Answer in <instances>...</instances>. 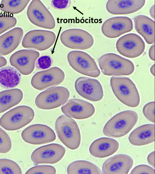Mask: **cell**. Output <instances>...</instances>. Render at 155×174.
I'll return each instance as SVG.
<instances>
[{"mask_svg": "<svg viewBox=\"0 0 155 174\" xmlns=\"http://www.w3.org/2000/svg\"><path fill=\"white\" fill-rule=\"evenodd\" d=\"M66 152L65 148L58 144L52 143L43 146L35 150L31 159L36 164H54L60 161Z\"/></svg>", "mask_w": 155, "mask_h": 174, "instance_id": "cell-13", "label": "cell"}, {"mask_svg": "<svg viewBox=\"0 0 155 174\" xmlns=\"http://www.w3.org/2000/svg\"><path fill=\"white\" fill-rule=\"evenodd\" d=\"M133 23L130 18L125 16H117L109 18L102 24L101 31L106 37L115 38L131 31Z\"/></svg>", "mask_w": 155, "mask_h": 174, "instance_id": "cell-17", "label": "cell"}, {"mask_svg": "<svg viewBox=\"0 0 155 174\" xmlns=\"http://www.w3.org/2000/svg\"><path fill=\"white\" fill-rule=\"evenodd\" d=\"M98 64L102 73L105 75H129L134 70V66L130 60L117 54H104L98 59Z\"/></svg>", "mask_w": 155, "mask_h": 174, "instance_id": "cell-4", "label": "cell"}, {"mask_svg": "<svg viewBox=\"0 0 155 174\" xmlns=\"http://www.w3.org/2000/svg\"><path fill=\"white\" fill-rule=\"evenodd\" d=\"M70 96L68 90L61 86L48 88L39 93L35 100L37 107L41 109L56 108L65 103Z\"/></svg>", "mask_w": 155, "mask_h": 174, "instance_id": "cell-6", "label": "cell"}, {"mask_svg": "<svg viewBox=\"0 0 155 174\" xmlns=\"http://www.w3.org/2000/svg\"><path fill=\"white\" fill-rule=\"evenodd\" d=\"M110 85L115 96L122 103L131 107L139 104L140 96L135 84L129 78L125 77H112Z\"/></svg>", "mask_w": 155, "mask_h": 174, "instance_id": "cell-3", "label": "cell"}, {"mask_svg": "<svg viewBox=\"0 0 155 174\" xmlns=\"http://www.w3.org/2000/svg\"><path fill=\"white\" fill-rule=\"evenodd\" d=\"M65 74L60 68L54 67L38 72L32 77L31 83L32 87L39 90L58 85L64 80Z\"/></svg>", "mask_w": 155, "mask_h": 174, "instance_id": "cell-15", "label": "cell"}, {"mask_svg": "<svg viewBox=\"0 0 155 174\" xmlns=\"http://www.w3.org/2000/svg\"><path fill=\"white\" fill-rule=\"evenodd\" d=\"M21 76L15 68L7 66L0 69V85L5 88H12L19 83Z\"/></svg>", "mask_w": 155, "mask_h": 174, "instance_id": "cell-26", "label": "cell"}, {"mask_svg": "<svg viewBox=\"0 0 155 174\" xmlns=\"http://www.w3.org/2000/svg\"><path fill=\"white\" fill-rule=\"evenodd\" d=\"M67 58L71 67L81 74L94 77H97L100 74L94 59L85 52L71 51L68 53Z\"/></svg>", "mask_w": 155, "mask_h": 174, "instance_id": "cell-7", "label": "cell"}, {"mask_svg": "<svg viewBox=\"0 0 155 174\" xmlns=\"http://www.w3.org/2000/svg\"><path fill=\"white\" fill-rule=\"evenodd\" d=\"M75 88L77 93L82 97L89 100L97 102L104 96L103 89L97 80L86 77H80L76 80Z\"/></svg>", "mask_w": 155, "mask_h": 174, "instance_id": "cell-16", "label": "cell"}, {"mask_svg": "<svg viewBox=\"0 0 155 174\" xmlns=\"http://www.w3.org/2000/svg\"><path fill=\"white\" fill-rule=\"evenodd\" d=\"M134 164L132 158L125 154L116 155L107 159L103 163L102 172L105 174H127Z\"/></svg>", "mask_w": 155, "mask_h": 174, "instance_id": "cell-19", "label": "cell"}, {"mask_svg": "<svg viewBox=\"0 0 155 174\" xmlns=\"http://www.w3.org/2000/svg\"><path fill=\"white\" fill-rule=\"evenodd\" d=\"M12 147V142L6 131L0 127V153H6Z\"/></svg>", "mask_w": 155, "mask_h": 174, "instance_id": "cell-31", "label": "cell"}, {"mask_svg": "<svg viewBox=\"0 0 155 174\" xmlns=\"http://www.w3.org/2000/svg\"><path fill=\"white\" fill-rule=\"evenodd\" d=\"M132 145L140 146L147 145L155 140V125L148 124L137 128L130 134L128 137Z\"/></svg>", "mask_w": 155, "mask_h": 174, "instance_id": "cell-23", "label": "cell"}, {"mask_svg": "<svg viewBox=\"0 0 155 174\" xmlns=\"http://www.w3.org/2000/svg\"><path fill=\"white\" fill-rule=\"evenodd\" d=\"M147 160L149 164L154 168L155 167V153L154 151L151 152L148 155Z\"/></svg>", "mask_w": 155, "mask_h": 174, "instance_id": "cell-37", "label": "cell"}, {"mask_svg": "<svg viewBox=\"0 0 155 174\" xmlns=\"http://www.w3.org/2000/svg\"><path fill=\"white\" fill-rule=\"evenodd\" d=\"M55 126L58 137L66 147L72 150L79 148L81 135L78 126L74 119L61 115L57 119Z\"/></svg>", "mask_w": 155, "mask_h": 174, "instance_id": "cell-2", "label": "cell"}, {"mask_svg": "<svg viewBox=\"0 0 155 174\" xmlns=\"http://www.w3.org/2000/svg\"><path fill=\"white\" fill-rule=\"evenodd\" d=\"M21 28H13L0 36V56L7 55L13 51L20 43L23 35Z\"/></svg>", "mask_w": 155, "mask_h": 174, "instance_id": "cell-22", "label": "cell"}, {"mask_svg": "<svg viewBox=\"0 0 155 174\" xmlns=\"http://www.w3.org/2000/svg\"><path fill=\"white\" fill-rule=\"evenodd\" d=\"M155 102H150L145 104L143 108V112L146 118L150 122L154 123Z\"/></svg>", "mask_w": 155, "mask_h": 174, "instance_id": "cell-33", "label": "cell"}, {"mask_svg": "<svg viewBox=\"0 0 155 174\" xmlns=\"http://www.w3.org/2000/svg\"><path fill=\"white\" fill-rule=\"evenodd\" d=\"M21 136L25 142L33 145L51 143L56 138L55 133L51 128L41 124H34L27 127L21 132Z\"/></svg>", "mask_w": 155, "mask_h": 174, "instance_id": "cell-11", "label": "cell"}, {"mask_svg": "<svg viewBox=\"0 0 155 174\" xmlns=\"http://www.w3.org/2000/svg\"><path fill=\"white\" fill-rule=\"evenodd\" d=\"M71 1L68 0H54L51 2V5L54 8L58 9H63L68 8L71 4Z\"/></svg>", "mask_w": 155, "mask_h": 174, "instance_id": "cell-36", "label": "cell"}, {"mask_svg": "<svg viewBox=\"0 0 155 174\" xmlns=\"http://www.w3.org/2000/svg\"><path fill=\"white\" fill-rule=\"evenodd\" d=\"M61 109L62 112L66 116L78 120L90 118L95 112L94 107L91 103L77 99L69 100Z\"/></svg>", "mask_w": 155, "mask_h": 174, "instance_id": "cell-18", "label": "cell"}, {"mask_svg": "<svg viewBox=\"0 0 155 174\" xmlns=\"http://www.w3.org/2000/svg\"><path fill=\"white\" fill-rule=\"evenodd\" d=\"M154 5H152L150 8L149 13L150 15L152 18L154 19Z\"/></svg>", "mask_w": 155, "mask_h": 174, "instance_id": "cell-40", "label": "cell"}, {"mask_svg": "<svg viewBox=\"0 0 155 174\" xmlns=\"http://www.w3.org/2000/svg\"><path fill=\"white\" fill-rule=\"evenodd\" d=\"M119 144L115 140L103 137L94 140L89 148V152L92 156L103 158L114 154L118 150Z\"/></svg>", "mask_w": 155, "mask_h": 174, "instance_id": "cell-21", "label": "cell"}, {"mask_svg": "<svg viewBox=\"0 0 155 174\" xmlns=\"http://www.w3.org/2000/svg\"><path fill=\"white\" fill-rule=\"evenodd\" d=\"M137 114L134 111L127 110L116 114L104 125V134L108 137L117 138L128 133L134 128L138 120Z\"/></svg>", "mask_w": 155, "mask_h": 174, "instance_id": "cell-1", "label": "cell"}, {"mask_svg": "<svg viewBox=\"0 0 155 174\" xmlns=\"http://www.w3.org/2000/svg\"><path fill=\"white\" fill-rule=\"evenodd\" d=\"M23 96L22 91L15 88L0 92V113H3L17 105Z\"/></svg>", "mask_w": 155, "mask_h": 174, "instance_id": "cell-25", "label": "cell"}, {"mask_svg": "<svg viewBox=\"0 0 155 174\" xmlns=\"http://www.w3.org/2000/svg\"><path fill=\"white\" fill-rule=\"evenodd\" d=\"M60 38L64 46L71 49L87 50L91 48L94 43L92 36L87 31L81 29L66 30L61 33Z\"/></svg>", "mask_w": 155, "mask_h": 174, "instance_id": "cell-9", "label": "cell"}, {"mask_svg": "<svg viewBox=\"0 0 155 174\" xmlns=\"http://www.w3.org/2000/svg\"><path fill=\"white\" fill-rule=\"evenodd\" d=\"M68 174H99L102 172L96 165L90 162L78 160L71 163L67 168Z\"/></svg>", "mask_w": 155, "mask_h": 174, "instance_id": "cell-27", "label": "cell"}, {"mask_svg": "<svg viewBox=\"0 0 155 174\" xmlns=\"http://www.w3.org/2000/svg\"><path fill=\"white\" fill-rule=\"evenodd\" d=\"M22 171L15 162L7 159H0V174H21Z\"/></svg>", "mask_w": 155, "mask_h": 174, "instance_id": "cell-29", "label": "cell"}, {"mask_svg": "<svg viewBox=\"0 0 155 174\" xmlns=\"http://www.w3.org/2000/svg\"><path fill=\"white\" fill-rule=\"evenodd\" d=\"M16 18L12 15H0V34L14 27L16 25Z\"/></svg>", "mask_w": 155, "mask_h": 174, "instance_id": "cell-30", "label": "cell"}, {"mask_svg": "<svg viewBox=\"0 0 155 174\" xmlns=\"http://www.w3.org/2000/svg\"><path fill=\"white\" fill-rule=\"evenodd\" d=\"M39 55L38 51L33 50H21L11 56L9 62L20 73L28 75L33 71L35 62Z\"/></svg>", "mask_w": 155, "mask_h": 174, "instance_id": "cell-14", "label": "cell"}, {"mask_svg": "<svg viewBox=\"0 0 155 174\" xmlns=\"http://www.w3.org/2000/svg\"><path fill=\"white\" fill-rule=\"evenodd\" d=\"M6 60L4 57L0 56V68L6 65Z\"/></svg>", "mask_w": 155, "mask_h": 174, "instance_id": "cell-39", "label": "cell"}, {"mask_svg": "<svg viewBox=\"0 0 155 174\" xmlns=\"http://www.w3.org/2000/svg\"><path fill=\"white\" fill-rule=\"evenodd\" d=\"M54 167L50 165H40L33 167L28 169L25 174H55Z\"/></svg>", "mask_w": 155, "mask_h": 174, "instance_id": "cell-32", "label": "cell"}, {"mask_svg": "<svg viewBox=\"0 0 155 174\" xmlns=\"http://www.w3.org/2000/svg\"><path fill=\"white\" fill-rule=\"evenodd\" d=\"M26 14L30 22L36 26L50 30L55 27L53 16L40 0L31 1L27 8Z\"/></svg>", "mask_w": 155, "mask_h": 174, "instance_id": "cell-8", "label": "cell"}, {"mask_svg": "<svg viewBox=\"0 0 155 174\" xmlns=\"http://www.w3.org/2000/svg\"><path fill=\"white\" fill-rule=\"evenodd\" d=\"M145 2V0H110L107 2L106 8L112 15H128L141 9Z\"/></svg>", "mask_w": 155, "mask_h": 174, "instance_id": "cell-20", "label": "cell"}, {"mask_svg": "<svg viewBox=\"0 0 155 174\" xmlns=\"http://www.w3.org/2000/svg\"><path fill=\"white\" fill-rule=\"evenodd\" d=\"M150 71L152 74L154 76L155 74V65L154 64L152 65L150 69Z\"/></svg>", "mask_w": 155, "mask_h": 174, "instance_id": "cell-41", "label": "cell"}, {"mask_svg": "<svg viewBox=\"0 0 155 174\" xmlns=\"http://www.w3.org/2000/svg\"><path fill=\"white\" fill-rule=\"evenodd\" d=\"M130 174H154L155 170L149 166L144 164H141L134 167L131 171Z\"/></svg>", "mask_w": 155, "mask_h": 174, "instance_id": "cell-35", "label": "cell"}, {"mask_svg": "<svg viewBox=\"0 0 155 174\" xmlns=\"http://www.w3.org/2000/svg\"><path fill=\"white\" fill-rule=\"evenodd\" d=\"M52 62V59L50 56L44 55L38 59L36 65L38 69L45 70L51 66Z\"/></svg>", "mask_w": 155, "mask_h": 174, "instance_id": "cell-34", "label": "cell"}, {"mask_svg": "<svg viewBox=\"0 0 155 174\" xmlns=\"http://www.w3.org/2000/svg\"><path fill=\"white\" fill-rule=\"evenodd\" d=\"M34 116V111L30 107L18 106L2 115L0 118V126L7 131L18 130L30 123Z\"/></svg>", "mask_w": 155, "mask_h": 174, "instance_id": "cell-5", "label": "cell"}, {"mask_svg": "<svg viewBox=\"0 0 155 174\" xmlns=\"http://www.w3.org/2000/svg\"><path fill=\"white\" fill-rule=\"evenodd\" d=\"M154 49L155 46L154 44H153L150 47L148 52L149 57L151 60L153 61L155 60Z\"/></svg>", "mask_w": 155, "mask_h": 174, "instance_id": "cell-38", "label": "cell"}, {"mask_svg": "<svg viewBox=\"0 0 155 174\" xmlns=\"http://www.w3.org/2000/svg\"><path fill=\"white\" fill-rule=\"evenodd\" d=\"M135 29L149 44L154 43L155 22L154 21L146 16L140 15L134 19Z\"/></svg>", "mask_w": 155, "mask_h": 174, "instance_id": "cell-24", "label": "cell"}, {"mask_svg": "<svg viewBox=\"0 0 155 174\" xmlns=\"http://www.w3.org/2000/svg\"><path fill=\"white\" fill-rule=\"evenodd\" d=\"M56 36L53 32L47 30L36 29L27 33L22 41V46L39 51L46 50L54 44Z\"/></svg>", "mask_w": 155, "mask_h": 174, "instance_id": "cell-10", "label": "cell"}, {"mask_svg": "<svg viewBox=\"0 0 155 174\" xmlns=\"http://www.w3.org/2000/svg\"><path fill=\"white\" fill-rule=\"evenodd\" d=\"M30 0H4L0 3V10L12 14L22 12L29 3Z\"/></svg>", "mask_w": 155, "mask_h": 174, "instance_id": "cell-28", "label": "cell"}, {"mask_svg": "<svg viewBox=\"0 0 155 174\" xmlns=\"http://www.w3.org/2000/svg\"><path fill=\"white\" fill-rule=\"evenodd\" d=\"M116 48L121 55L127 58H134L143 53L145 44L139 35L134 33H129L118 39L116 43Z\"/></svg>", "mask_w": 155, "mask_h": 174, "instance_id": "cell-12", "label": "cell"}]
</instances>
